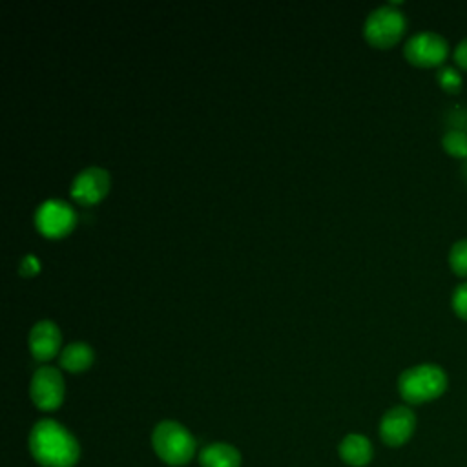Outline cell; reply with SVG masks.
I'll use <instances>...</instances> for the list:
<instances>
[{
    "mask_svg": "<svg viewBox=\"0 0 467 467\" xmlns=\"http://www.w3.org/2000/svg\"><path fill=\"white\" fill-rule=\"evenodd\" d=\"M29 451L44 467H73L80 454L73 434L53 420H40L31 429Z\"/></svg>",
    "mask_w": 467,
    "mask_h": 467,
    "instance_id": "1",
    "label": "cell"
},
{
    "mask_svg": "<svg viewBox=\"0 0 467 467\" xmlns=\"http://www.w3.org/2000/svg\"><path fill=\"white\" fill-rule=\"evenodd\" d=\"M400 394L409 403L431 401L447 389V374L432 363H421L401 372L398 379Z\"/></svg>",
    "mask_w": 467,
    "mask_h": 467,
    "instance_id": "2",
    "label": "cell"
},
{
    "mask_svg": "<svg viewBox=\"0 0 467 467\" xmlns=\"http://www.w3.org/2000/svg\"><path fill=\"white\" fill-rule=\"evenodd\" d=\"M151 443L157 456L168 465H184L195 452V440L177 421H161L151 434Z\"/></svg>",
    "mask_w": 467,
    "mask_h": 467,
    "instance_id": "3",
    "label": "cell"
},
{
    "mask_svg": "<svg viewBox=\"0 0 467 467\" xmlns=\"http://www.w3.org/2000/svg\"><path fill=\"white\" fill-rule=\"evenodd\" d=\"M405 26L403 13L392 4H387L370 11L363 26V35L374 47H390L401 38Z\"/></svg>",
    "mask_w": 467,
    "mask_h": 467,
    "instance_id": "4",
    "label": "cell"
},
{
    "mask_svg": "<svg viewBox=\"0 0 467 467\" xmlns=\"http://www.w3.org/2000/svg\"><path fill=\"white\" fill-rule=\"evenodd\" d=\"M403 53L405 58L414 66L432 67L443 64L449 53V44L434 31H420L405 42Z\"/></svg>",
    "mask_w": 467,
    "mask_h": 467,
    "instance_id": "5",
    "label": "cell"
},
{
    "mask_svg": "<svg viewBox=\"0 0 467 467\" xmlns=\"http://www.w3.org/2000/svg\"><path fill=\"white\" fill-rule=\"evenodd\" d=\"M35 224L46 237H64L75 226V212L64 201L47 199L36 208Z\"/></svg>",
    "mask_w": 467,
    "mask_h": 467,
    "instance_id": "6",
    "label": "cell"
},
{
    "mask_svg": "<svg viewBox=\"0 0 467 467\" xmlns=\"http://www.w3.org/2000/svg\"><path fill=\"white\" fill-rule=\"evenodd\" d=\"M33 403L40 410H55L64 400V379L55 367H40L29 385Z\"/></svg>",
    "mask_w": 467,
    "mask_h": 467,
    "instance_id": "7",
    "label": "cell"
},
{
    "mask_svg": "<svg viewBox=\"0 0 467 467\" xmlns=\"http://www.w3.org/2000/svg\"><path fill=\"white\" fill-rule=\"evenodd\" d=\"M109 190V175L99 166L84 168L71 182V197L80 204H95Z\"/></svg>",
    "mask_w": 467,
    "mask_h": 467,
    "instance_id": "8",
    "label": "cell"
},
{
    "mask_svg": "<svg viewBox=\"0 0 467 467\" xmlns=\"http://www.w3.org/2000/svg\"><path fill=\"white\" fill-rule=\"evenodd\" d=\"M414 414L410 409L407 407H394L389 412H385L381 423H379V434L381 440L387 445L398 447L401 443H405L412 431H414Z\"/></svg>",
    "mask_w": 467,
    "mask_h": 467,
    "instance_id": "9",
    "label": "cell"
},
{
    "mask_svg": "<svg viewBox=\"0 0 467 467\" xmlns=\"http://www.w3.org/2000/svg\"><path fill=\"white\" fill-rule=\"evenodd\" d=\"M58 347H60V330L53 321L42 319L31 327L29 350L35 359L47 361L55 358L58 352Z\"/></svg>",
    "mask_w": 467,
    "mask_h": 467,
    "instance_id": "10",
    "label": "cell"
},
{
    "mask_svg": "<svg viewBox=\"0 0 467 467\" xmlns=\"http://www.w3.org/2000/svg\"><path fill=\"white\" fill-rule=\"evenodd\" d=\"M199 462L202 467H239L241 454L228 443H210L201 451Z\"/></svg>",
    "mask_w": 467,
    "mask_h": 467,
    "instance_id": "11",
    "label": "cell"
},
{
    "mask_svg": "<svg viewBox=\"0 0 467 467\" xmlns=\"http://www.w3.org/2000/svg\"><path fill=\"white\" fill-rule=\"evenodd\" d=\"M339 456L345 463L361 467L367 465L372 458V445L370 441L361 434H348L341 445H339Z\"/></svg>",
    "mask_w": 467,
    "mask_h": 467,
    "instance_id": "12",
    "label": "cell"
},
{
    "mask_svg": "<svg viewBox=\"0 0 467 467\" xmlns=\"http://www.w3.org/2000/svg\"><path fill=\"white\" fill-rule=\"evenodd\" d=\"M93 363V348L82 341L69 343L60 352V365L69 372H82Z\"/></svg>",
    "mask_w": 467,
    "mask_h": 467,
    "instance_id": "13",
    "label": "cell"
},
{
    "mask_svg": "<svg viewBox=\"0 0 467 467\" xmlns=\"http://www.w3.org/2000/svg\"><path fill=\"white\" fill-rule=\"evenodd\" d=\"M441 146L449 155L467 159V131L449 128L441 137Z\"/></svg>",
    "mask_w": 467,
    "mask_h": 467,
    "instance_id": "14",
    "label": "cell"
},
{
    "mask_svg": "<svg viewBox=\"0 0 467 467\" xmlns=\"http://www.w3.org/2000/svg\"><path fill=\"white\" fill-rule=\"evenodd\" d=\"M449 265L456 275L467 277V239H460L451 246Z\"/></svg>",
    "mask_w": 467,
    "mask_h": 467,
    "instance_id": "15",
    "label": "cell"
},
{
    "mask_svg": "<svg viewBox=\"0 0 467 467\" xmlns=\"http://www.w3.org/2000/svg\"><path fill=\"white\" fill-rule=\"evenodd\" d=\"M436 80H438L440 88L449 93H456L462 88V75L452 66H441L436 71Z\"/></svg>",
    "mask_w": 467,
    "mask_h": 467,
    "instance_id": "16",
    "label": "cell"
},
{
    "mask_svg": "<svg viewBox=\"0 0 467 467\" xmlns=\"http://www.w3.org/2000/svg\"><path fill=\"white\" fill-rule=\"evenodd\" d=\"M451 303H452L454 312H456L462 319L467 321V281L460 283V285L454 288Z\"/></svg>",
    "mask_w": 467,
    "mask_h": 467,
    "instance_id": "17",
    "label": "cell"
},
{
    "mask_svg": "<svg viewBox=\"0 0 467 467\" xmlns=\"http://www.w3.org/2000/svg\"><path fill=\"white\" fill-rule=\"evenodd\" d=\"M447 122L451 124V130H462L467 131V109L465 108H452L447 113Z\"/></svg>",
    "mask_w": 467,
    "mask_h": 467,
    "instance_id": "18",
    "label": "cell"
},
{
    "mask_svg": "<svg viewBox=\"0 0 467 467\" xmlns=\"http://www.w3.org/2000/svg\"><path fill=\"white\" fill-rule=\"evenodd\" d=\"M40 270V263L35 255H26L22 261H20V274L24 277H33L36 272Z\"/></svg>",
    "mask_w": 467,
    "mask_h": 467,
    "instance_id": "19",
    "label": "cell"
},
{
    "mask_svg": "<svg viewBox=\"0 0 467 467\" xmlns=\"http://www.w3.org/2000/svg\"><path fill=\"white\" fill-rule=\"evenodd\" d=\"M454 60L456 64L467 71V38H463L456 47H454Z\"/></svg>",
    "mask_w": 467,
    "mask_h": 467,
    "instance_id": "20",
    "label": "cell"
},
{
    "mask_svg": "<svg viewBox=\"0 0 467 467\" xmlns=\"http://www.w3.org/2000/svg\"><path fill=\"white\" fill-rule=\"evenodd\" d=\"M462 173H463V177H465V181H467V159H463V166H462Z\"/></svg>",
    "mask_w": 467,
    "mask_h": 467,
    "instance_id": "21",
    "label": "cell"
}]
</instances>
